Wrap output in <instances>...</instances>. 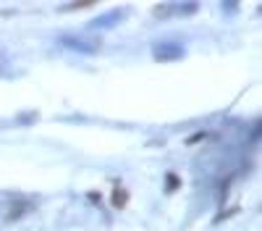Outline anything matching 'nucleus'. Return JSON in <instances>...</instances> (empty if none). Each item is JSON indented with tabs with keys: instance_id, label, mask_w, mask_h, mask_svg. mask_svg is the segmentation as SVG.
I'll return each mask as SVG.
<instances>
[{
	"instance_id": "f257e3e1",
	"label": "nucleus",
	"mask_w": 262,
	"mask_h": 231,
	"mask_svg": "<svg viewBox=\"0 0 262 231\" xmlns=\"http://www.w3.org/2000/svg\"><path fill=\"white\" fill-rule=\"evenodd\" d=\"M184 50L179 45H165V48H155V58L160 60H168V58H181Z\"/></svg>"
},
{
	"instance_id": "f03ea898",
	"label": "nucleus",
	"mask_w": 262,
	"mask_h": 231,
	"mask_svg": "<svg viewBox=\"0 0 262 231\" xmlns=\"http://www.w3.org/2000/svg\"><path fill=\"white\" fill-rule=\"evenodd\" d=\"M126 200H128V195L123 192V189H116V192H113V205H116V207H123Z\"/></svg>"
}]
</instances>
